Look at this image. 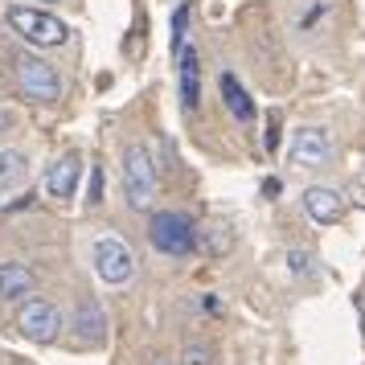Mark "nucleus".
<instances>
[{
	"label": "nucleus",
	"mask_w": 365,
	"mask_h": 365,
	"mask_svg": "<svg viewBox=\"0 0 365 365\" xmlns=\"http://www.w3.org/2000/svg\"><path fill=\"white\" fill-rule=\"evenodd\" d=\"M4 21H9V29H13L25 46H37V50H58V46L70 41L66 21L46 13V9H34V4H9V9H4Z\"/></svg>",
	"instance_id": "1"
},
{
	"label": "nucleus",
	"mask_w": 365,
	"mask_h": 365,
	"mask_svg": "<svg viewBox=\"0 0 365 365\" xmlns=\"http://www.w3.org/2000/svg\"><path fill=\"white\" fill-rule=\"evenodd\" d=\"M13 78H17L25 99H34V103H58L62 99V74H58V66L46 62L41 53L21 50L17 58H13Z\"/></svg>",
	"instance_id": "2"
},
{
	"label": "nucleus",
	"mask_w": 365,
	"mask_h": 365,
	"mask_svg": "<svg viewBox=\"0 0 365 365\" xmlns=\"http://www.w3.org/2000/svg\"><path fill=\"white\" fill-rule=\"evenodd\" d=\"M123 197L132 210H148L156 197V165L144 140H132L123 148Z\"/></svg>",
	"instance_id": "3"
},
{
	"label": "nucleus",
	"mask_w": 365,
	"mask_h": 365,
	"mask_svg": "<svg viewBox=\"0 0 365 365\" xmlns=\"http://www.w3.org/2000/svg\"><path fill=\"white\" fill-rule=\"evenodd\" d=\"M91 259H95V275L107 287H123V283L135 279V250L115 234H103L95 250H91Z\"/></svg>",
	"instance_id": "4"
},
{
	"label": "nucleus",
	"mask_w": 365,
	"mask_h": 365,
	"mask_svg": "<svg viewBox=\"0 0 365 365\" xmlns=\"http://www.w3.org/2000/svg\"><path fill=\"white\" fill-rule=\"evenodd\" d=\"M148 242L165 255H193L197 250V226L185 214H173V210H160L152 214L148 222Z\"/></svg>",
	"instance_id": "5"
},
{
	"label": "nucleus",
	"mask_w": 365,
	"mask_h": 365,
	"mask_svg": "<svg viewBox=\"0 0 365 365\" xmlns=\"http://www.w3.org/2000/svg\"><path fill=\"white\" fill-rule=\"evenodd\" d=\"M17 324L34 345H53L58 332H62V312H58V304H50V299H25Z\"/></svg>",
	"instance_id": "6"
},
{
	"label": "nucleus",
	"mask_w": 365,
	"mask_h": 365,
	"mask_svg": "<svg viewBox=\"0 0 365 365\" xmlns=\"http://www.w3.org/2000/svg\"><path fill=\"white\" fill-rule=\"evenodd\" d=\"M332 156V135L329 128H296L287 144V160L296 168H320Z\"/></svg>",
	"instance_id": "7"
},
{
	"label": "nucleus",
	"mask_w": 365,
	"mask_h": 365,
	"mask_svg": "<svg viewBox=\"0 0 365 365\" xmlns=\"http://www.w3.org/2000/svg\"><path fill=\"white\" fill-rule=\"evenodd\" d=\"M78 177H83V160H78L74 152H70V156H58V160L46 168V197H53V201L74 197Z\"/></svg>",
	"instance_id": "8"
},
{
	"label": "nucleus",
	"mask_w": 365,
	"mask_h": 365,
	"mask_svg": "<svg viewBox=\"0 0 365 365\" xmlns=\"http://www.w3.org/2000/svg\"><path fill=\"white\" fill-rule=\"evenodd\" d=\"M304 210H308V217L316 226H336L345 217V197L336 189H329V185H312L304 193Z\"/></svg>",
	"instance_id": "9"
},
{
	"label": "nucleus",
	"mask_w": 365,
	"mask_h": 365,
	"mask_svg": "<svg viewBox=\"0 0 365 365\" xmlns=\"http://www.w3.org/2000/svg\"><path fill=\"white\" fill-rule=\"evenodd\" d=\"M74 332L83 345H103L107 341V312H103L99 299H83L78 312H74Z\"/></svg>",
	"instance_id": "10"
},
{
	"label": "nucleus",
	"mask_w": 365,
	"mask_h": 365,
	"mask_svg": "<svg viewBox=\"0 0 365 365\" xmlns=\"http://www.w3.org/2000/svg\"><path fill=\"white\" fill-rule=\"evenodd\" d=\"M177 66H181V103L185 111H197L201 107V66H197V50L185 46L177 53Z\"/></svg>",
	"instance_id": "11"
},
{
	"label": "nucleus",
	"mask_w": 365,
	"mask_h": 365,
	"mask_svg": "<svg viewBox=\"0 0 365 365\" xmlns=\"http://www.w3.org/2000/svg\"><path fill=\"white\" fill-rule=\"evenodd\" d=\"M217 86H222V103H226V111H230L238 123H250V119H255V99L247 95V86L238 83L230 70L217 78Z\"/></svg>",
	"instance_id": "12"
},
{
	"label": "nucleus",
	"mask_w": 365,
	"mask_h": 365,
	"mask_svg": "<svg viewBox=\"0 0 365 365\" xmlns=\"http://www.w3.org/2000/svg\"><path fill=\"white\" fill-rule=\"evenodd\" d=\"M34 271L25 263H0V299H21L34 292Z\"/></svg>",
	"instance_id": "13"
},
{
	"label": "nucleus",
	"mask_w": 365,
	"mask_h": 365,
	"mask_svg": "<svg viewBox=\"0 0 365 365\" xmlns=\"http://www.w3.org/2000/svg\"><path fill=\"white\" fill-rule=\"evenodd\" d=\"M25 173H29V160H25V152L17 148H0V189H17L25 181Z\"/></svg>",
	"instance_id": "14"
},
{
	"label": "nucleus",
	"mask_w": 365,
	"mask_h": 365,
	"mask_svg": "<svg viewBox=\"0 0 365 365\" xmlns=\"http://www.w3.org/2000/svg\"><path fill=\"white\" fill-rule=\"evenodd\" d=\"M197 238H205V255H226L230 250V226H205V230H197Z\"/></svg>",
	"instance_id": "15"
},
{
	"label": "nucleus",
	"mask_w": 365,
	"mask_h": 365,
	"mask_svg": "<svg viewBox=\"0 0 365 365\" xmlns=\"http://www.w3.org/2000/svg\"><path fill=\"white\" fill-rule=\"evenodd\" d=\"M181 365H214V345L210 341H189L181 349Z\"/></svg>",
	"instance_id": "16"
},
{
	"label": "nucleus",
	"mask_w": 365,
	"mask_h": 365,
	"mask_svg": "<svg viewBox=\"0 0 365 365\" xmlns=\"http://www.w3.org/2000/svg\"><path fill=\"white\" fill-rule=\"evenodd\" d=\"M185 25H189V4H181V9L173 13V53L185 50Z\"/></svg>",
	"instance_id": "17"
},
{
	"label": "nucleus",
	"mask_w": 365,
	"mask_h": 365,
	"mask_svg": "<svg viewBox=\"0 0 365 365\" xmlns=\"http://www.w3.org/2000/svg\"><path fill=\"white\" fill-rule=\"evenodd\" d=\"M287 263H292V275H308L312 271V255L308 250H287Z\"/></svg>",
	"instance_id": "18"
},
{
	"label": "nucleus",
	"mask_w": 365,
	"mask_h": 365,
	"mask_svg": "<svg viewBox=\"0 0 365 365\" xmlns=\"http://www.w3.org/2000/svg\"><path fill=\"white\" fill-rule=\"evenodd\" d=\"M263 144H267V152L279 148V111H271V115H267V135H263Z\"/></svg>",
	"instance_id": "19"
},
{
	"label": "nucleus",
	"mask_w": 365,
	"mask_h": 365,
	"mask_svg": "<svg viewBox=\"0 0 365 365\" xmlns=\"http://www.w3.org/2000/svg\"><path fill=\"white\" fill-rule=\"evenodd\" d=\"M103 201V168L95 165L91 168V205H99Z\"/></svg>",
	"instance_id": "20"
},
{
	"label": "nucleus",
	"mask_w": 365,
	"mask_h": 365,
	"mask_svg": "<svg viewBox=\"0 0 365 365\" xmlns=\"http://www.w3.org/2000/svg\"><path fill=\"white\" fill-rule=\"evenodd\" d=\"M13 132V115H9V111H4V107H0V140H4V135Z\"/></svg>",
	"instance_id": "21"
},
{
	"label": "nucleus",
	"mask_w": 365,
	"mask_h": 365,
	"mask_svg": "<svg viewBox=\"0 0 365 365\" xmlns=\"http://www.w3.org/2000/svg\"><path fill=\"white\" fill-rule=\"evenodd\" d=\"M156 365H168V361H156Z\"/></svg>",
	"instance_id": "22"
}]
</instances>
